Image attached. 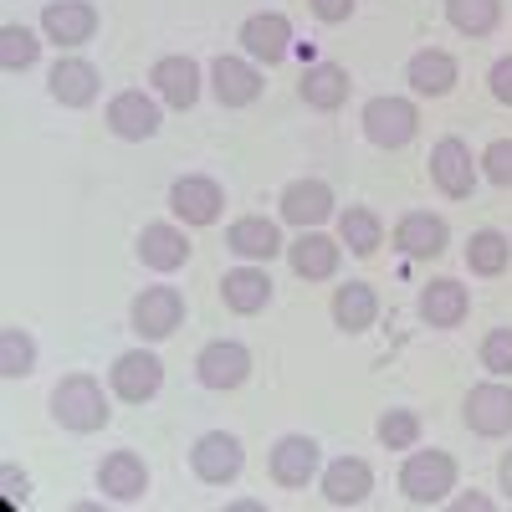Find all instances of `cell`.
Returning a JSON list of instances; mask_svg holds the SVG:
<instances>
[{
  "label": "cell",
  "instance_id": "cell-1",
  "mask_svg": "<svg viewBox=\"0 0 512 512\" xmlns=\"http://www.w3.org/2000/svg\"><path fill=\"white\" fill-rule=\"evenodd\" d=\"M108 395H103V384L93 374H67L57 379V390H52V420L62 425V431L72 436H93L108 425Z\"/></svg>",
  "mask_w": 512,
  "mask_h": 512
},
{
  "label": "cell",
  "instance_id": "cell-2",
  "mask_svg": "<svg viewBox=\"0 0 512 512\" xmlns=\"http://www.w3.org/2000/svg\"><path fill=\"white\" fill-rule=\"evenodd\" d=\"M400 492H405V502H415V507L446 502V497L456 492V461H451V451H415V446H410V456H405V466H400Z\"/></svg>",
  "mask_w": 512,
  "mask_h": 512
},
{
  "label": "cell",
  "instance_id": "cell-3",
  "mask_svg": "<svg viewBox=\"0 0 512 512\" xmlns=\"http://www.w3.org/2000/svg\"><path fill=\"white\" fill-rule=\"evenodd\" d=\"M364 139L374 144V149H405L415 134H420V108L410 103V98H369L364 103Z\"/></svg>",
  "mask_w": 512,
  "mask_h": 512
},
{
  "label": "cell",
  "instance_id": "cell-4",
  "mask_svg": "<svg viewBox=\"0 0 512 512\" xmlns=\"http://www.w3.org/2000/svg\"><path fill=\"white\" fill-rule=\"evenodd\" d=\"M461 415H466V431L482 436V441H502V436H512V384H502V379L477 384V390L466 395Z\"/></svg>",
  "mask_w": 512,
  "mask_h": 512
},
{
  "label": "cell",
  "instance_id": "cell-5",
  "mask_svg": "<svg viewBox=\"0 0 512 512\" xmlns=\"http://www.w3.org/2000/svg\"><path fill=\"white\" fill-rule=\"evenodd\" d=\"M246 466V446L226 431H205L195 446H190V472L205 482V487H231Z\"/></svg>",
  "mask_w": 512,
  "mask_h": 512
},
{
  "label": "cell",
  "instance_id": "cell-6",
  "mask_svg": "<svg viewBox=\"0 0 512 512\" xmlns=\"http://www.w3.org/2000/svg\"><path fill=\"white\" fill-rule=\"evenodd\" d=\"M128 318H134V333L144 344H159V338H169L185 323V292L180 287H144L134 297V308H128Z\"/></svg>",
  "mask_w": 512,
  "mask_h": 512
},
{
  "label": "cell",
  "instance_id": "cell-7",
  "mask_svg": "<svg viewBox=\"0 0 512 512\" xmlns=\"http://www.w3.org/2000/svg\"><path fill=\"white\" fill-rule=\"evenodd\" d=\"M195 379L205 384V390H241V384L251 379V349L236 344V338H216V344H205L195 354Z\"/></svg>",
  "mask_w": 512,
  "mask_h": 512
},
{
  "label": "cell",
  "instance_id": "cell-8",
  "mask_svg": "<svg viewBox=\"0 0 512 512\" xmlns=\"http://www.w3.org/2000/svg\"><path fill=\"white\" fill-rule=\"evenodd\" d=\"M108 384H113V395H118L123 405H144V400H154V395H159V384H164V364H159V354H149V349H128V354H118V359H113Z\"/></svg>",
  "mask_w": 512,
  "mask_h": 512
},
{
  "label": "cell",
  "instance_id": "cell-9",
  "mask_svg": "<svg viewBox=\"0 0 512 512\" xmlns=\"http://www.w3.org/2000/svg\"><path fill=\"white\" fill-rule=\"evenodd\" d=\"M169 210H175V221H185V226H216L221 210H226V190L210 175H185V180L169 185Z\"/></svg>",
  "mask_w": 512,
  "mask_h": 512
},
{
  "label": "cell",
  "instance_id": "cell-10",
  "mask_svg": "<svg viewBox=\"0 0 512 512\" xmlns=\"http://www.w3.org/2000/svg\"><path fill=\"white\" fill-rule=\"evenodd\" d=\"M431 180H436V190L446 200H466L477 190V159H472V149H466L456 134H446L431 149Z\"/></svg>",
  "mask_w": 512,
  "mask_h": 512
},
{
  "label": "cell",
  "instance_id": "cell-11",
  "mask_svg": "<svg viewBox=\"0 0 512 512\" xmlns=\"http://www.w3.org/2000/svg\"><path fill=\"white\" fill-rule=\"evenodd\" d=\"M241 47H246L251 62L277 67V62L292 52V21H287L282 11H256V16H246V21H241Z\"/></svg>",
  "mask_w": 512,
  "mask_h": 512
},
{
  "label": "cell",
  "instance_id": "cell-12",
  "mask_svg": "<svg viewBox=\"0 0 512 512\" xmlns=\"http://www.w3.org/2000/svg\"><path fill=\"white\" fill-rule=\"evenodd\" d=\"M159 103L149 98V93H139V88H128V93H118L113 103H108V128L118 139H128V144H144V139H154L159 134Z\"/></svg>",
  "mask_w": 512,
  "mask_h": 512
},
{
  "label": "cell",
  "instance_id": "cell-13",
  "mask_svg": "<svg viewBox=\"0 0 512 512\" xmlns=\"http://www.w3.org/2000/svg\"><path fill=\"white\" fill-rule=\"evenodd\" d=\"M282 221L287 226H297V231H318L328 216H333V190L323 185V180H292L287 190H282Z\"/></svg>",
  "mask_w": 512,
  "mask_h": 512
},
{
  "label": "cell",
  "instance_id": "cell-14",
  "mask_svg": "<svg viewBox=\"0 0 512 512\" xmlns=\"http://www.w3.org/2000/svg\"><path fill=\"white\" fill-rule=\"evenodd\" d=\"M139 262L149 272H180L190 262V236L175 221H149L139 231Z\"/></svg>",
  "mask_w": 512,
  "mask_h": 512
},
{
  "label": "cell",
  "instance_id": "cell-15",
  "mask_svg": "<svg viewBox=\"0 0 512 512\" xmlns=\"http://www.w3.org/2000/svg\"><path fill=\"white\" fill-rule=\"evenodd\" d=\"M318 441L313 436H282L277 446H272V456H267V472H272V482L277 487H308L313 477H318Z\"/></svg>",
  "mask_w": 512,
  "mask_h": 512
},
{
  "label": "cell",
  "instance_id": "cell-16",
  "mask_svg": "<svg viewBox=\"0 0 512 512\" xmlns=\"http://www.w3.org/2000/svg\"><path fill=\"white\" fill-rule=\"evenodd\" d=\"M98 492L113 502H139L149 492V466L139 451H108L98 466Z\"/></svg>",
  "mask_w": 512,
  "mask_h": 512
},
{
  "label": "cell",
  "instance_id": "cell-17",
  "mask_svg": "<svg viewBox=\"0 0 512 512\" xmlns=\"http://www.w3.org/2000/svg\"><path fill=\"white\" fill-rule=\"evenodd\" d=\"M210 88H216L221 108H246L262 98V72L246 57H216L210 62Z\"/></svg>",
  "mask_w": 512,
  "mask_h": 512
},
{
  "label": "cell",
  "instance_id": "cell-18",
  "mask_svg": "<svg viewBox=\"0 0 512 512\" xmlns=\"http://www.w3.org/2000/svg\"><path fill=\"white\" fill-rule=\"evenodd\" d=\"M41 31H47V41H57V47H82V41H93V31H98V11L88 0H52V6L41 11Z\"/></svg>",
  "mask_w": 512,
  "mask_h": 512
},
{
  "label": "cell",
  "instance_id": "cell-19",
  "mask_svg": "<svg viewBox=\"0 0 512 512\" xmlns=\"http://www.w3.org/2000/svg\"><path fill=\"white\" fill-rule=\"evenodd\" d=\"M149 82H154V93L169 103V108H195L200 98V62L195 57H159L149 67Z\"/></svg>",
  "mask_w": 512,
  "mask_h": 512
},
{
  "label": "cell",
  "instance_id": "cell-20",
  "mask_svg": "<svg viewBox=\"0 0 512 512\" xmlns=\"http://www.w3.org/2000/svg\"><path fill=\"white\" fill-rule=\"evenodd\" d=\"M466 313H472V292L456 277H436V282L420 287V318L431 328H461Z\"/></svg>",
  "mask_w": 512,
  "mask_h": 512
},
{
  "label": "cell",
  "instance_id": "cell-21",
  "mask_svg": "<svg viewBox=\"0 0 512 512\" xmlns=\"http://www.w3.org/2000/svg\"><path fill=\"white\" fill-rule=\"evenodd\" d=\"M338 256H344V246H338L333 236L323 231H303L292 246H287V267L303 277V282H328L338 272Z\"/></svg>",
  "mask_w": 512,
  "mask_h": 512
},
{
  "label": "cell",
  "instance_id": "cell-22",
  "mask_svg": "<svg viewBox=\"0 0 512 512\" xmlns=\"http://www.w3.org/2000/svg\"><path fill=\"white\" fill-rule=\"evenodd\" d=\"M226 251H236L241 262H272L277 251H287V241H282L277 221H267V216H241V221L226 226Z\"/></svg>",
  "mask_w": 512,
  "mask_h": 512
},
{
  "label": "cell",
  "instance_id": "cell-23",
  "mask_svg": "<svg viewBox=\"0 0 512 512\" xmlns=\"http://www.w3.org/2000/svg\"><path fill=\"white\" fill-rule=\"evenodd\" d=\"M47 82H52V98H57L62 108H93L98 93H103L98 67H93V62H82V57H62V62L52 67Z\"/></svg>",
  "mask_w": 512,
  "mask_h": 512
},
{
  "label": "cell",
  "instance_id": "cell-24",
  "mask_svg": "<svg viewBox=\"0 0 512 512\" xmlns=\"http://www.w3.org/2000/svg\"><path fill=\"white\" fill-rule=\"evenodd\" d=\"M369 492H374L369 461H359V456H338V461L323 466V497H328L333 507H359Z\"/></svg>",
  "mask_w": 512,
  "mask_h": 512
},
{
  "label": "cell",
  "instance_id": "cell-25",
  "mask_svg": "<svg viewBox=\"0 0 512 512\" xmlns=\"http://www.w3.org/2000/svg\"><path fill=\"white\" fill-rule=\"evenodd\" d=\"M221 303L236 313V318H251L272 303V277L262 267H236L221 277Z\"/></svg>",
  "mask_w": 512,
  "mask_h": 512
},
{
  "label": "cell",
  "instance_id": "cell-26",
  "mask_svg": "<svg viewBox=\"0 0 512 512\" xmlns=\"http://www.w3.org/2000/svg\"><path fill=\"white\" fill-rule=\"evenodd\" d=\"M405 82H410V88H415L420 98H446V93L456 88V57H451V52H441V47H425V52H415V57H410Z\"/></svg>",
  "mask_w": 512,
  "mask_h": 512
},
{
  "label": "cell",
  "instance_id": "cell-27",
  "mask_svg": "<svg viewBox=\"0 0 512 512\" xmlns=\"http://www.w3.org/2000/svg\"><path fill=\"white\" fill-rule=\"evenodd\" d=\"M451 241V226L441 216H431V210H410V216H400L395 226V246L405 256H441Z\"/></svg>",
  "mask_w": 512,
  "mask_h": 512
},
{
  "label": "cell",
  "instance_id": "cell-28",
  "mask_svg": "<svg viewBox=\"0 0 512 512\" xmlns=\"http://www.w3.org/2000/svg\"><path fill=\"white\" fill-rule=\"evenodd\" d=\"M303 103L318 108V113L344 108V103H349V72L338 67V62H313V67L303 72Z\"/></svg>",
  "mask_w": 512,
  "mask_h": 512
},
{
  "label": "cell",
  "instance_id": "cell-29",
  "mask_svg": "<svg viewBox=\"0 0 512 512\" xmlns=\"http://www.w3.org/2000/svg\"><path fill=\"white\" fill-rule=\"evenodd\" d=\"M374 318H379V297H374L369 282L333 287V323L344 333H364V328H374Z\"/></svg>",
  "mask_w": 512,
  "mask_h": 512
},
{
  "label": "cell",
  "instance_id": "cell-30",
  "mask_svg": "<svg viewBox=\"0 0 512 512\" xmlns=\"http://www.w3.org/2000/svg\"><path fill=\"white\" fill-rule=\"evenodd\" d=\"M338 241H344L354 256H374L384 246V226L369 205H349L344 216H338Z\"/></svg>",
  "mask_w": 512,
  "mask_h": 512
},
{
  "label": "cell",
  "instance_id": "cell-31",
  "mask_svg": "<svg viewBox=\"0 0 512 512\" xmlns=\"http://www.w3.org/2000/svg\"><path fill=\"white\" fill-rule=\"evenodd\" d=\"M507 262H512V241L502 231H472V241H466V267L477 277H502Z\"/></svg>",
  "mask_w": 512,
  "mask_h": 512
},
{
  "label": "cell",
  "instance_id": "cell-32",
  "mask_svg": "<svg viewBox=\"0 0 512 512\" xmlns=\"http://www.w3.org/2000/svg\"><path fill=\"white\" fill-rule=\"evenodd\" d=\"M446 21L461 36H492L502 21V0H446Z\"/></svg>",
  "mask_w": 512,
  "mask_h": 512
},
{
  "label": "cell",
  "instance_id": "cell-33",
  "mask_svg": "<svg viewBox=\"0 0 512 512\" xmlns=\"http://www.w3.org/2000/svg\"><path fill=\"white\" fill-rule=\"evenodd\" d=\"M36 369V338L26 328H0V374L26 379Z\"/></svg>",
  "mask_w": 512,
  "mask_h": 512
},
{
  "label": "cell",
  "instance_id": "cell-34",
  "mask_svg": "<svg viewBox=\"0 0 512 512\" xmlns=\"http://www.w3.org/2000/svg\"><path fill=\"white\" fill-rule=\"evenodd\" d=\"M36 57H41V41H36V31H26V26H0V67L6 72H26V67H36Z\"/></svg>",
  "mask_w": 512,
  "mask_h": 512
},
{
  "label": "cell",
  "instance_id": "cell-35",
  "mask_svg": "<svg viewBox=\"0 0 512 512\" xmlns=\"http://www.w3.org/2000/svg\"><path fill=\"white\" fill-rule=\"evenodd\" d=\"M420 441V415L415 410H384L379 415V446L384 451H410Z\"/></svg>",
  "mask_w": 512,
  "mask_h": 512
},
{
  "label": "cell",
  "instance_id": "cell-36",
  "mask_svg": "<svg viewBox=\"0 0 512 512\" xmlns=\"http://www.w3.org/2000/svg\"><path fill=\"white\" fill-rule=\"evenodd\" d=\"M482 369L487 374H497V379H507L512 374V328L502 323V328H492L487 338H482Z\"/></svg>",
  "mask_w": 512,
  "mask_h": 512
},
{
  "label": "cell",
  "instance_id": "cell-37",
  "mask_svg": "<svg viewBox=\"0 0 512 512\" xmlns=\"http://www.w3.org/2000/svg\"><path fill=\"white\" fill-rule=\"evenodd\" d=\"M482 175L492 180V185H502V190H512V139H492L487 149H482Z\"/></svg>",
  "mask_w": 512,
  "mask_h": 512
},
{
  "label": "cell",
  "instance_id": "cell-38",
  "mask_svg": "<svg viewBox=\"0 0 512 512\" xmlns=\"http://www.w3.org/2000/svg\"><path fill=\"white\" fill-rule=\"evenodd\" d=\"M487 82H492V98L502 108H512V57H497L492 72H487Z\"/></svg>",
  "mask_w": 512,
  "mask_h": 512
},
{
  "label": "cell",
  "instance_id": "cell-39",
  "mask_svg": "<svg viewBox=\"0 0 512 512\" xmlns=\"http://www.w3.org/2000/svg\"><path fill=\"white\" fill-rule=\"evenodd\" d=\"M308 6H313V16L328 21V26H338V21L354 16V0H308Z\"/></svg>",
  "mask_w": 512,
  "mask_h": 512
},
{
  "label": "cell",
  "instance_id": "cell-40",
  "mask_svg": "<svg viewBox=\"0 0 512 512\" xmlns=\"http://www.w3.org/2000/svg\"><path fill=\"white\" fill-rule=\"evenodd\" d=\"M451 507H456V512H487V507H492V497H477V492H472V497H456Z\"/></svg>",
  "mask_w": 512,
  "mask_h": 512
},
{
  "label": "cell",
  "instance_id": "cell-41",
  "mask_svg": "<svg viewBox=\"0 0 512 512\" xmlns=\"http://www.w3.org/2000/svg\"><path fill=\"white\" fill-rule=\"evenodd\" d=\"M497 482H502V492L512 497V451L502 456V466H497Z\"/></svg>",
  "mask_w": 512,
  "mask_h": 512
},
{
  "label": "cell",
  "instance_id": "cell-42",
  "mask_svg": "<svg viewBox=\"0 0 512 512\" xmlns=\"http://www.w3.org/2000/svg\"><path fill=\"white\" fill-rule=\"evenodd\" d=\"M6 487H11V497L26 502V477H16V466H6Z\"/></svg>",
  "mask_w": 512,
  "mask_h": 512
}]
</instances>
